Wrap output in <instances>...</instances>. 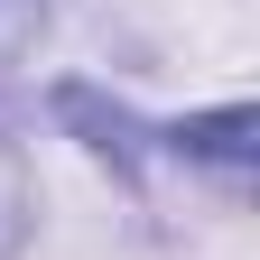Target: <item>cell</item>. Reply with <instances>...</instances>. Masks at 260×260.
Returning a JSON list of instances; mask_svg holds the SVG:
<instances>
[{"label":"cell","instance_id":"cell-1","mask_svg":"<svg viewBox=\"0 0 260 260\" xmlns=\"http://www.w3.org/2000/svg\"><path fill=\"white\" fill-rule=\"evenodd\" d=\"M47 112L75 130V140L103 158L121 186H140V168H149V121L130 112V103H112V93H103V84H84V75H65V84L47 93Z\"/></svg>","mask_w":260,"mask_h":260},{"label":"cell","instance_id":"cell-2","mask_svg":"<svg viewBox=\"0 0 260 260\" xmlns=\"http://www.w3.org/2000/svg\"><path fill=\"white\" fill-rule=\"evenodd\" d=\"M149 149L186 158V168H223V177H251L260 168V112L251 103H223V112H186L168 130H149Z\"/></svg>","mask_w":260,"mask_h":260},{"label":"cell","instance_id":"cell-3","mask_svg":"<svg viewBox=\"0 0 260 260\" xmlns=\"http://www.w3.org/2000/svg\"><path fill=\"white\" fill-rule=\"evenodd\" d=\"M28 233H38V177H28L19 140L0 130V260H19V251H28Z\"/></svg>","mask_w":260,"mask_h":260},{"label":"cell","instance_id":"cell-4","mask_svg":"<svg viewBox=\"0 0 260 260\" xmlns=\"http://www.w3.org/2000/svg\"><path fill=\"white\" fill-rule=\"evenodd\" d=\"M56 28V0H0V65H28Z\"/></svg>","mask_w":260,"mask_h":260}]
</instances>
